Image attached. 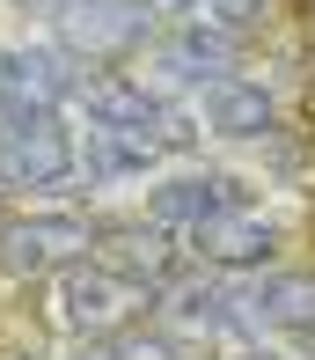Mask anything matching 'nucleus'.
<instances>
[{
    "mask_svg": "<svg viewBox=\"0 0 315 360\" xmlns=\"http://www.w3.org/2000/svg\"><path fill=\"white\" fill-rule=\"evenodd\" d=\"M81 184V140L66 118H0V191L59 199Z\"/></svg>",
    "mask_w": 315,
    "mask_h": 360,
    "instance_id": "f257e3e1",
    "label": "nucleus"
},
{
    "mask_svg": "<svg viewBox=\"0 0 315 360\" xmlns=\"http://www.w3.org/2000/svg\"><path fill=\"white\" fill-rule=\"evenodd\" d=\"M95 228L74 206H29V214H0V280H52L74 257L95 250Z\"/></svg>",
    "mask_w": 315,
    "mask_h": 360,
    "instance_id": "f03ea898",
    "label": "nucleus"
},
{
    "mask_svg": "<svg viewBox=\"0 0 315 360\" xmlns=\"http://www.w3.org/2000/svg\"><path fill=\"white\" fill-rule=\"evenodd\" d=\"M74 103H81V118H88V133H140V140H154L161 155H169V147H191V125L176 118L140 74H125V67L81 74V96H74Z\"/></svg>",
    "mask_w": 315,
    "mask_h": 360,
    "instance_id": "7ed1b4c3",
    "label": "nucleus"
},
{
    "mask_svg": "<svg viewBox=\"0 0 315 360\" xmlns=\"http://www.w3.org/2000/svg\"><path fill=\"white\" fill-rule=\"evenodd\" d=\"M52 309L59 323L74 338H118L140 309H154L140 287H125L110 265H95V257H74L66 272H52Z\"/></svg>",
    "mask_w": 315,
    "mask_h": 360,
    "instance_id": "20e7f679",
    "label": "nucleus"
},
{
    "mask_svg": "<svg viewBox=\"0 0 315 360\" xmlns=\"http://www.w3.org/2000/svg\"><path fill=\"white\" fill-rule=\"evenodd\" d=\"M81 96V59L66 44H8L0 52V118H59Z\"/></svg>",
    "mask_w": 315,
    "mask_h": 360,
    "instance_id": "39448f33",
    "label": "nucleus"
},
{
    "mask_svg": "<svg viewBox=\"0 0 315 360\" xmlns=\"http://www.w3.org/2000/svg\"><path fill=\"white\" fill-rule=\"evenodd\" d=\"M154 22L161 15L147 8V0H88V8L59 15V37L74 59H88V67H103V59H132L140 44H154Z\"/></svg>",
    "mask_w": 315,
    "mask_h": 360,
    "instance_id": "423d86ee",
    "label": "nucleus"
},
{
    "mask_svg": "<svg viewBox=\"0 0 315 360\" xmlns=\"http://www.w3.org/2000/svg\"><path fill=\"white\" fill-rule=\"evenodd\" d=\"M191 257L206 272H235V280H250V272H272V257H279V243H286V228H279L272 214H257V206H235V214H220V221H206V228H191Z\"/></svg>",
    "mask_w": 315,
    "mask_h": 360,
    "instance_id": "0eeeda50",
    "label": "nucleus"
},
{
    "mask_svg": "<svg viewBox=\"0 0 315 360\" xmlns=\"http://www.w3.org/2000/svg\"><path fill=\"white\" fill-rule=\"evenodd\" d=\"M235 316L242 331H272V338H315V272H250V280L235 287Z\"/></svg>",
    "mask_w": 315,
    "mask_h": 360,
    "instance_id": "6e6552de",
    "label": "nucleus"
},
{
    "mask_svg": "<svg viewBox=\"0 0 315 360\" xmlns=\"http://www.w3.org/2000/svg\"><path fill=\"white\" fill-rule=\"evenodd\" d=\"M235 206H250V184L227 176V169H176V176H161L147 191V221L169 228V236H191V228L235 214Z\"/></svg>",
    "mask_w": 315,
    "mask_h": 360,
    "instance_id": "1a4fd4ad",
    "label": "nucleus"
},
{
    "mask_svg": "<svg viewBox=\"0 0 315 360\" xmlns=\"http://www.w3.org/2000/svg\"><path fill=\"white\" fill-rule=\"evenodd\" d=\"M88 257H95V265H110L125 287H140L147 302L176 280V236H169V228H154V221H118V228L103 221Z\"/></svg>",
    "mask_w": 315,
    "mask_h": 360,
    "instance_id": "9d476101",
    "label": "nucleus"
},
{
    "mask_svg": "<svg viewBox=\"0 0 315 360\" xmlns=\"http://www.w3.org/2000/svg\"><path fill=\"white\" fill-rule=\"evenodd\" d=\"M154 316L169 338H235L242 316H235V287L220 272H176L169 287L154 294Z\"/></svg>",
    "mask_w": 315,
    "mask_h": 360,
    "instance_id": "9b49d317",
    "label": "nucleus"
},
{
    "mask_svg": "<svg viewBox=\"0 0 315 360\" xmlns=\"http://www.w3.org/2000/svg\"><path fill=\"white\" fill-rule=\"evenodd\" d=\"M154 67L169 81H184V89H206V81H220V74L242 67V37H227V30L184 15V22L154 30Z\"/></svg>",
    "mask_w": 315,
    "mask_h": 360,
    "instance_id": "f8f14e48",
    "label": "nucleus"
},
{
    "mask_svg": "<svg viewBox=\"0 0 315 360\" xmlns=\"http://www.w3.org/2000/svg\"><path fill=\"white\" fill-rule=\"evenodd\" d=\"M198 118H206V133H220V140H272L279 133V96L264 89V81L220 74V81L198 89Z\"/></svg>",
    "mask_w": 315,
    "mask_h": 360,
    "instance_id": "ddd939ff",
    "label": "nucleus"
},
{
    "mask_svg": "<svg viewBox=\"0 0 315 360\" xmlns=\"http://www.w3.org/2000/svg\"><path fill=\"white\" fill-rule=\"evenodd\" d=\"M161 162L154 140L140 133H81V184L103 191V184H125V176H147Z\"/></svg>",
    "mask_w": 315,
    "mask_h": 360,
    "instance_id": "4468645a",
    "label": "nucleus"
},
{
    "mask_svg": "<svg viewBox=\"0 0 315 360\" xmlns=\"http://www.w3.org/2000/svg\"><path fill=\"white\" fill-rule=\"evenodd\" d=\"M272 8L279 0H198V22L227 30V37H257V30L272 22Z\"/></svg>",
    "mask_w": 315,
    "mask_h": 360,
    "instance_id": "2eb2a0df",
    "label": "nucleus"
},
{
    "mask_svg": "<svg viewBox=\"0 0 315 360\" xmlns=\"http://www.w3.org/2000/svg\"><path fill=\"white\" fill-rule=\"evenodd\" d=\"M118 346H125V360H184V338H169V331H132Z\"/></svg>",
    "mask_w": 315,
    "mask_h": 360,
    "instance_id": "dca6fc26",
    "label": "nucleus"
},
{
    "mask_svg": "<svg viewBox=\"0 0 315 360\" xmlns=\"http://www.w3.org/2000/svg\"><path fill=\"white\" fill-rule=\"evenodd\" d=\"M66 360H125V346H118V338H74Z\"/></svg>",
    "mask_w": 315,
    "mask_h": 360,
    "instance_id": "f3484780",
    "label": "nucleus"
},
{
    "mask_svg": "<svg viewBox=\"0 0 315 360\" xmlns=\"http://www.w3.org/2000/svg\"><path fill=\"white\" fill-rule=\"evenodd\" d=\"M154 15H169V22H184V15H198V0H147Z\"/></svg>",
    "mask_w": 315,
    "mask_h": 360,
    "instance_id": "a211bd4d",
    "label": "nucleus"
},
{
    "mask_svg": "<svg viewBox=\"0 0 315 360\" xmlns=\"http://www.w3.org/2000/svg\"><path fill=\"white\" fill-rule=\"evenodd\" d=\"M22 8H44V15H52V22H59V15H74V8H88V0H22Z\"/></svg>",
    "mask_w": 315,
    "mask_h": 360,
    "instance_id": "6ab92c4d",
    "label": "nucleus"
},
{
    "mask_svg": "<svg viewBox=\"0 0 315 360\" xmlns=\"http://www.w3.org/2000/svg\"><path fill=\"white\" fill-rule=\"evenodd\" d=\"M242 360H308V353H272V346H250Z\"/></svg>",
    "mask_w": 315,
    "mask_h": 360,
    "instance_id": "aec40b11",
    "label": "nucleus"
},
{
    "mask_svg": "<svg viewBox=\"0 0 315 360\" xmlns=\"http://www.w3.org/2000/svg\"><path fill=\"white\" fill-rule=\"evenodd\" d=\"M8 360H44V353H8Z\"/></svg>",
    "mask_w": 315,
    "mask_h": 360,
    "instance_id": "412c9836",
    "label": "nucleus"
}]
</instances>
